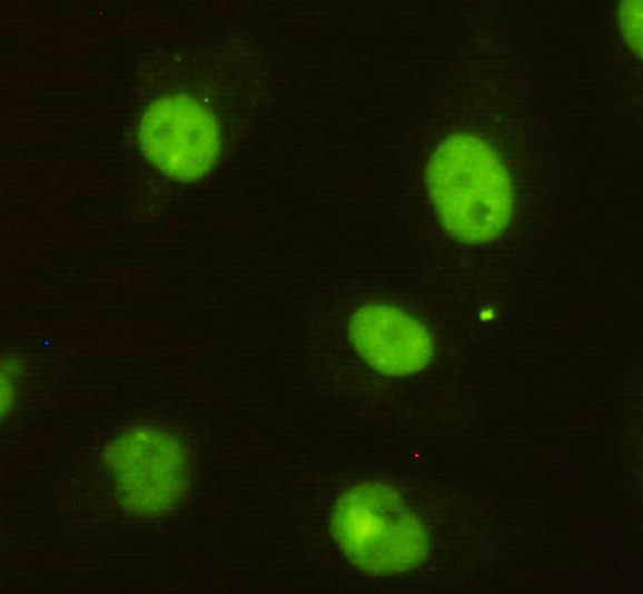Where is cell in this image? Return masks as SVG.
<instances>
[{"label": "cell", "instance_id": "cell-4", "mask_svg": "<svg viewBox=\"0 0 643 594\" xmlns=\"http://www.w3.org/2000/svg\"><path fill=\"white\" fill-rule=\"evenodd\" d=\"M354 348L376 370L392 376L423 369L433 354L426 328L405 311L386 305H368L352 317Z\"/></svg>", "mask_w": 643, "mask_h": 594}, {"label": "cell", "instance_id": "cell-2", "mask_svg": "<svg viewBox=\"0 0 643 594\" xmlns=\"http://www.w3.org/2000/svg\"><path fill=\"white\" fill-rule=\"evenodd\" d=\"M332 528L350 563L370 574L407 571L426 556L419 518L384 484L367 482L346 489L335 504Z\"/></svg>", "mask_w": 643, "mask_h": 594}, {"label": "cell", "instance_id": "cell-1", "mask_svg": "<svg viewBox=\"0 0 643 594\" xmlns=\"http://www.w3.org/2000/svg\"><path fill=\"white\" fill-rule=\"evenodd\" d=\"M426 182L443 226L459 241L488 242L508 226L513 209L508 174L482 139L466 133L445 139L431 157Z\"/></svg>", "mask_w": 643, "mask_h": 594}, {"label": "cell", "instance_id": "cell-5", "mask_svg": "<svg viewBox=\"0 0 643 594\" xmlns=\"http://www.w3.org/2000/svg\"><path fill=\"white\" fill-rule=\"evenodd\" d=\"M622 31L633 49L642 48V2L625 1L622 6Z\"/></svg>", "mask_w": 643, "mask_h": 594}, {"label": "cell", "instance_id": "cell-3", "mask_svg": "<svg viewBox=\"0 0 643 594\" xmlns=\"http://www.w3.org/2000/svg\"><path fill=\"white\" fill-rule=\"evenodd\" d=\"M139 140L145 156L162 172L194 179L207 172L219 150L212 116L187 96H166L145 111Z\"/></svg>", "mask_w": 643, "mask_h": 594}]
</instances>
